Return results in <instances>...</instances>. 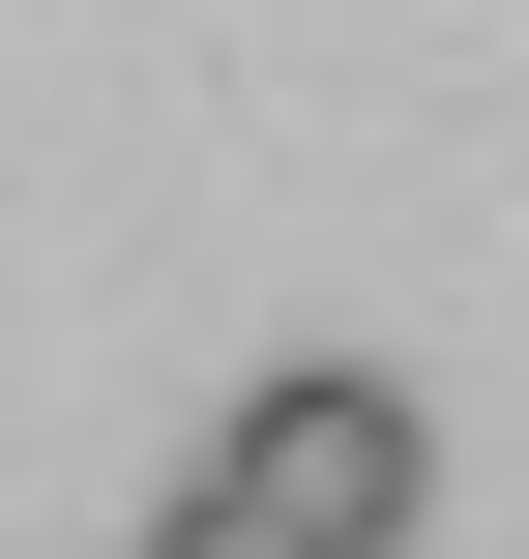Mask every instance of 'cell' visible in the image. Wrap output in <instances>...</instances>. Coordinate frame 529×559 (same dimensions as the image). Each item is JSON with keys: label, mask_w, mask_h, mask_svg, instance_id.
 I'll return each instance as SVG.
<instances>
[{"label": "cell", "mask_w": 529, "mask_h": 559, "mask_svg": "<svg viewBox=\"0 0 529 559\" xmlns=\"http://www.w3.org/2000/svg\"><path fill=\"white\" fill-rule=\"evenodd\" d=\"M206 501H236V531H294V559H412V501H442V413H412L383 354H294V383H236Z\"/></svg>", "instance_id": "obj_1"}, {"label": "cell", "mask_w": 529, "mask_h": 559, "mask_svg": "<svg viewBox=\"0 0 529 559\" xmlns=\"http://www.w3.org/2000/svg\"><path fill=\"white\" fill-rule=\"evenodd\" d=\"M147 559H294V531H236L206 472H147Z\"/></svg>", "instance_id": "obj_2"}]
</instances>
